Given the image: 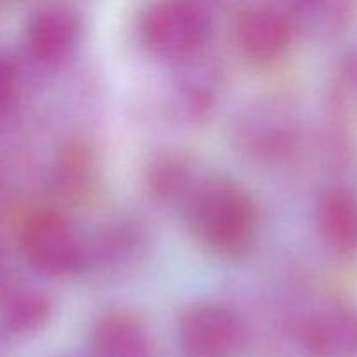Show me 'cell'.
<instances>
[{"instance_id": "obj_1", "label": "cell", "mask_w": 357, "mask_h": 357, "mask_svg": "<svg viewBox=\"0 0 357 357\" xmlns=\"http://www.w3.org/2000/svg\"><path fill=\"white\" fill-rule=\"evenodd\" d=\"M185 211L192 234L218 255L243 253L257 234V206L236 181L206 178Z\"/></svg>"}, {"instance_id": "obj_2", "label": "cell", "mask_w": 357, "mask_h": 357, "mask_svg": "<svg viewBox=\"0 0 357 357\" xmlns=\"http://www.w3.org/2000/svg\"><path fill=\"white\" fill-rule=\"evenodd\" d=\"M138 30L152 54L183 63L202 54L211 33V16L199 2L166 0L150 3L143 10Z\"/></svg>"}, {"instance_id": "obj_3", "label": "cell", "mask_w": 357, "mask_h": 357, "mask_svg": "<svg viewBox=\"0 0 357 357\" xmlns=\"http://www.w3.org/2000/svg\"><path fill=\"white\" fill-rule=\"evenodd\" d=\"M17 246L38 274L65 278L87 265V248L72 223L58 211H33L17 227Z\"/></svg>"}, {"instance_id": "obj_4", "label": "cell", "mask_w": 357, "mask_h": 357, "mask_svg": "<svg viewBox=\"0 0 357 357\" xmlns=\"http://www.w3.org/2000/svg\"><path fill=\"white\" fill-rule=\"evenodd\" d=\"M291 333L307 357H352L357 352V310L340 300H319L296 317Z\"/></svg>"}, {"instance_id": "obj_5", "label": "cell", "mask_w": 357, "mask_h": 357, "mask_svg": "<svg viewBox=\"0 0 357 357\" xmlns=\"http://www.w3.org/2000/svg\"><path fill=\"white\" fill-rule=\"evenodd\" d=\"M296 33L286 6L258 3L241 10L234 26L237 49L255 65H271L286 54Z\"/></svg>"}, {"instance_id": "obj_6", "label": "cell", "mask_w": 357, "mask_h": 357, "mask_svg": "<svg viewBox=\"0 0 357 357\" xmlns=\"http://www.w3.org/2000/svg\"><path fill=\"white\" fill-rule=\"evenodd\" d=\"M243 338V324L236 314L215 303L190 307L178 324V340L185 357H232Z\"/></svg>"}, {"instance_id": "obj_7", "label": "cell", "mask_w": 357, "mask_h": 357, "mask_svg": "<svg viewBox=\"0 0 357 357\" xmlns=\"http://www.w3.org/2000/svg\"><path fill=\"white\" fill-rule=\"evenodd\" d=\"M80 17L66 6H42L30 14L24 44L31 58L44 66H58L75 51L80 38Z\"/></svg>"}, {"instance_id": "obj_8", "label": "cell", "mask_w": 357, "mask_h": 357, "mask_svg": "<svg viewBox=\"0 0 357 357\" xmlns=\"http://www.w3.org/2000/svg\"><path fill=\"white\" fill-rule=\"evenodd\" d=\"M94 357H155L146 324L128 310H110L98 317L91 333Z\"/></svg>"}, {"instance_id": "obj_9", "label": "cell", "mask_w": 357, "mask_h": 357, "mask_svg": "<svg viewBox=\"0 0 357 357\" xmlns=\"http://www.w3.org/2000/svg\"><path fill=\"white\" fill-rule=\"evenodd\" d=\"M51 298L40 288L17 281L0 295V333L30 335L51 317Z\"/></svg>"}, {"instance_id": "obj_10", "label": "cell", "mask_w": 357, "mask_h": 357, "mask_svg": "<svg viewBox=\"0 0 357 357\" xmlns=\"http://www.w3.org/2000/svg\"><path fill=\"white\" fill-rule=\"evenodd\" d=\"M146 180L153 197L164 204L187 209L206 178H201L190 159L180 153H167L150 166Z\"/></svg>"}, {"instance_id": "obj_11", "label": "cell", "mask_w": 357, "mask_h": 357, "mask_svg": "<svg viewBox=\"0 0 357 357\" xmlns=\"http://www.w3.org/2000/svg\"><path fill=\"white\" fill-rule=\"evenodd\" d=\"M319 232L338 251L357 250V197L349 188L335 187L324 192L317 206Z\"/></svg>"}, {"instance_id": "obj_12", "label": "cell", "mask_w": 357, "mask_h": 357, "mask_svg": "<svg viewBox=\"0 0 357 357\" xmlns=\"http://www.w3.org/2000/svg\"><path fill=\"white\" fill-rule=\"evenodd\" d=\"M180 65V73L174 80L176 100L181 110L192 117L204 115L211 110L220 89V73L213 61L202 54L187 59Z\"/></svg>"}, {"instance_id": "obj_13", "label": "cell", "mask_w": 357, "mask_h": 357, "mask_svg": "<svg viewBox=\"0 0 357 357\" xmlns=\"http://www.w3.org/2000/svg\"><path fill=\"white\" fill-rule=\"evenodd\" d=\"M143 246V230L129 222H121L119 225L108 227L96 241V248L87 250V261L96 257V260L105 265L129 264L132 258L138 257Z\"/></svg>"}, {"instance_id": "obj_14", "label": "cell", "mask_w": 357, "mask_h": 357, "mask_svg": "<svg viewBox=\"0 0 357 357\" xmlns=\"http://www.w3.org/2000/svg\"><path fill=\"white\" fill-rule=\"evenodd\" d=\"M286 7L291 13L296 31L309 30L316 33L335 31L349 17V3L344 2H298Z\"/></svg>"}, {"instance_id": "obj_15", "label": "cell", "mask_w": 357, "mask_h": 357, "mask_svg": "<svg viewBox=\"0 0 357 357\" xmlns=\"http://www.w3.org/2000/svg\"><path fill=\"white\" fill-rule=\"evenodd\" d=\"M93 178V160L82 149H68L56 167V181L59 192L66 197L80 195L87 190Z\"/></svg>"}, {"instance_id": "obj_16", "label": "cell", "mask_w": 357, "mask_h": 357, "mask_svg": "<svg viewBox=\"0 0 357 357\" xmlns=\"http://www.w3.org/2000/svg\"><path fill=\"white\" fill-rule=\"evenodd\" d=\"M17 96V70L13 59L0 51V115L10 110Z\"/></svg>"}, {"instance_id": "obj_17", "label": "cell", "mask_w": 357, "mask_h": 357, "mask_svg": "<svg viewBox=\"0 0 357 357\" xmlns=\"http://www.w3.org/2000/svg\"><path fill=\"white\" fill-rule=\"evenodd\" d=\"M17 281H20V279L16 278V272H14L9 251H7V248L3 246L2 241H0V295H2L3 291H7L13 284H16Z\"/></svg>"}, {"instance_id": "obj_18", "label": "cell", "mask_w": 357, "mask_h": 357, "mask_svg": "<svg viewBox=\"0 0 357 357\" xmlns=\"http://www.w3.org/2000/svg\"><path fill=\"white\" fill-rule=\"evenodd\" d=\"M356 75H357V72H356Z\"/></svg>"}]
</instances>
